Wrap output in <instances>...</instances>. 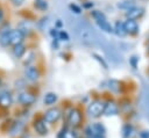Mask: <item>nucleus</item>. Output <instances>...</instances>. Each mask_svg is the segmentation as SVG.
<instances>
[{
	"label": "nucleus",
	"instance_id": "a211bd4d",
	"mask_svg": "<svg viewBox=\"0 0 149 138\" xmlns=\"http://www.w3.org/2000/svg\"><path fill=\"white\" fill-rule=\"evenodd\" d=\"M57 94L56 93H52V92H49V93H47L45 95H44V104H47V106H50V104H54L56 101H57Z\"/></svg>",
	"mask_w": 149,
	"mask_h": 138
},
{
	"label": "nucleus",
	"instance_id": "423d86ee",
	"mask_svg": "<svg viewBox=\"0 0 149 138\" xmlns=\"http://www.w3.org/2000/svg\"><path fill=\"white\" fill-rule=\"evenodd\" d=\"M13 103V96L9 90H1L0 92V107L8 108Z\"/></svg>",
	"mask_w": 149,
	"mask_h": 138
},
{
	"label": "nucleus",
	"instance_id": "dca6fc26",
	"mask_svg": "<svg viewBox=\"0 0 149 138\" xmlns=\"http://www.w3.org/2000/svg\"><path fill=\"white\" fill-rule=\"evenodd\" d=\"M116 6L120 8V9H126V10H129L130 8L135 7V0H121L116 3Z\"/></svg>",
	"mask_w": 149,
	"mask_h": 138
},
{
	"label": "nucleus",
	"instance_id": "f3484780",
	"mask_svg": "<svg viewBox=\"0 0 149 138\" xmlns=\"http://www.w3.org/2000/svg\"><path fill=\"white\" fill-rule=\"evenodd\" d=\"M97 24H98V27L101 29V30H104V31H106V32H113V27L111 26V23L105 19V20H100V21H97Z\"/></svg>",
	"mask_w": 149,
	"mask_h": 138
},
{
	"label": "nucleus",
	"instance_id": "9d476101",
	"mask_svg": "<svg viewBox=\"0 0 149 138\" xmlns=\"http://www.w3.org/2000/svg\"><path fill=\"white\" fill-rule=\"evenodd\" d=\"M123 26H125V29H126V32L127 34H136L139 31V26H137V23H136L135 20L127 19L123 22Z\"/></svg>",
	"mask_w": 149,
	"mask_h": 138
},
{
	"label": "nucleus",
	"instance_id": "f257e3e1",
	"mask_svg": "<svg viewBox=\"0 0 149 138\" xmlns=\"http://www.w3.org/2000/svg\"><path fill=\"white\" fill-rule=\"evenodd\" d=\"M85 132H86V136L88 138H104V136H105V128L100 123H94L91 126L86 128Z\"/></svg>",
	"mask_w": 149,
	"mask_h": 138
},
{
	"label": "nucleus",
	"instance_id": "412c9836",
	"mask_svg": "<svg viewBox=\"0 0 149 138\" xmlns=\"http://www.w3.org/2000/svg\"><path fill=\"white\" fill-rule=\"evenodd\" d=\"M108 87H109V89H112L113 92H119L120 90V82L119 81H116V80H109V82H108Z\"/></svg>",
	"mask_w": 149,
	"mask_h": 138
},
{
	"label": "nucleus",
	"instance_id": "39448f33",
	"mask_svg": "<svg viewBox=\"0 0 149 138\" xmlns=\"http://www.w3.org/2000/svg\"><path fill=\"white\" fill-rule=\"evenodd\" d=\"M68 121H69V123L72 126H78L80 124V122H81V114H80V111L78 109H76V108L71 109L69 111V114H68Z\"/></svg>",
	"mask_w": 149,
	"mask_h": 138
},
{
	"label": "nucleus",
	"instance_id": "aec40b11",
	"mask_svg": "<svg viewBox=\"0 0 149 138\" xmlns=\"http://www.w3.org/2000/svg\"><path fill=\"white\" fill-rule=\"evenodd\" d=\"M91 15H92V17L95 21H100V20H105L106 19L105 15H104V13H101L100 10H92L91 12Z\"/></svg>",
	"mask_w": 149,
	"mask_h": 138
},
{
	"label": "nucleus",
	"instance_id": "ddd939ff",
	"mask_svg": "<svg viewBox=\"0 0 149 138\" xmlns=\"http://www.w3.org/2000/svg\"><path fill=\"white\" fill-rule=\"evenodd\" d=\"M104 114L107 115V116L118 114V106L113 102H107L104 107Z\"/></svg>",
	"mask_w": 149,
	"mask_h": 138
},
{
	"label": "nucleus",
	"instance_id": "b1692460",
	"mask_svg": "<svg viewBox=\"0 0 149 138\" xmlns=\"http://www.w3.org/2000/svg\"><path fill=\"white\" fill-rule=\"evenodd\" d=\"M69 8L72 10V12H74V13H77V14H79L80 12H81V9H80V7H78L77 5H74V3H70L69 5Z\"/></svg>",
	"mask_w": 149,
	"mask_h": 138
},
{
	"label": "nucleus",
	"instance_id": "9b49d317",
	"mask_svg": "<svg viewBox=\"0 0 149 138\" xmlns=\"http://www.w3.org/2000/svg\"><path fill=\"white\" fill-rule=\"evenodd\" d=\"M24 53H26V45L23 43L13 45V55L15 58H22Z\"/></svg>",
	"mask_w": 149,
	"mask_h": 138
},
{
	"label": "nucleus",
	"instance_id": "1a4fd4ad",
	"mask_svg": "<svg viewBox=\"0 0 149 138\" xmlns=\"http://www.w3.org/2000/svg\"><path fill=\"white\" fill-rule=\"evenodd\" d=\"M143 12H144V9L142 7H133L129 10H127L126 16L129 20H136L143 15Z\"/></svg>",
	"mask_w": 149,
	"mask_h": 138
},
{
	"label": "nucleus",
	"instance_id": "bb28decb",
	"mask_svg": "<svg viewBox=\"0 0 149 138\" xmlns=\"http://www.w3.org/2000/svg\"><path fill=\"white\" fill-rule=\"evenodd\" d=\"M10 2H12L14 6H17V7H19V6H21V5L24 2V0H10Z\"/></svg>",
	"mask_w": 149,
	"mask_h": 138
},
{
	"label": "nucleus",
	"instance_id": "f03ea898",
	"mask_svg": "<svg viewBox=\"0 0 149 138\" xmlns=\"http://www.w3.org/2000/svg\"><path fill=\"white\" fill-rule=\"evenodd\" d=\"M104 107H105L104 102L99 100L92 101L87 107V114L92 117H99L101 114H104Z\"/></svg>",
	"mask_w": 149,
	"mask_h": 138
},
{
	"label": "nucleus",
	"instance_id": "f8f14e48",
	"mask_svg": "<svg viewBox=\"0 0 149 138\" xmlns=\"http://www.w3.org/2000/svg\"><path fill=\"white\" fill-rule=\"evenodd\" d=\"M34 128H35L36 132H38L40 135H47V133H48V128H47L45 122H44L43 119L35 121V123H34Z\"/></svg>",
	"mask_w": 149,
	"mask_h": 138
},
{
	"label": "nucleus",
	"instance_id": "5701e85b",
	"mask_svg": "<svg viewBox=\"0 0 149 138\" xmlns=\"http://www.w3.org/2000/svg\"><path fill=\"white\" fill-rule=\"evenodd\" d=\"M132 131H133V128L130 125H126L123 128V137L125 138H128L130 135H132Z\"/></svg>",
	"mask_w": 149,
	"mask_h": 138
},
{
	"label": "nucleus",
	"instance_id": "2eb2a0df",
	"mask_svg": "<svg viewBox=\"0 0 149 138\" xmlns=\"http://www.w3.org/2000/svg\"><path fill=\"white\" fill-rule=\"evenodd\" d=\"M9 34H10V30L9 29H6V30H2L1 34H0V45L1 46H8L9 45Z\"/></svg>",
	"mask_w": 149,
	"mask_h": 138
},
{
	"label": "nucleus",
	"instance_id": "c85d7f7f",
	"mask_svg": "<svg viewBox=\"0 0 149 138\" xmlns=\"http://www.w3.org/2000/svg\"><path fill=\"white\" fill-rule=\"evenodd\" d=\"M3 15H5V13H3V9L0 7V22L3 20Z\"/></svg>",
	"mask_w": 149,
	"mask_h": 138
},
{
	"label": "nucleus",
	"instance_id": "cd10ccee",
	"mask_svg": "<svg viewBox=\"0 0 149 138\" xmlns=\"http://www.w3.org/2000/svg\"><path fill=\"white\" fill-rule=\"evenodd\" d=\"M141 138H149V131L141 132Z\"/></svg>",
	"mask_w": 149,
	"mask_h": 138
},
{
	"label": "nucleus",
	"instance_id": "0eeeda50",
	"mask_svg": "<svg viewBox=\"0 0 149 138\" xmlns=\"http://www.w3.org/2000/svg\"><path fill=\"white\" fill-rule=\"evenodd\" d=\"M24 77L29 81H36L40 78V71L35 66H27L24 68Z\"/></svg>",
	"mask_w": 149,
	"mask_h": 138
},
{
	"label": "nucleus",
	"instance_id": "6ab92c4d",
	"mask_svg": "<svg viewBox=\"0 0 149 138\" xmlns=\"http://www.w3.org/2000/svg\"><path fill=\"white\" fill-rule=\"evenodd\" d=\"M34 5H35V7H36L38 10L44 12V10L48 9V2H47V0H35Z\"/></svg>",
	"mask_w": 149,
	"mask_h": 138
},
{
	"label": "nucleus",
	"instance_id": "20e7f679",
	"mask_svg": "<svg viewBox=\"0 0 149 138\" xmlns=\"http://www.w3.org/2000/svg\"><path fill=\"white\" fill-rule=\"evenodd\" d=\"M61 117V111L58 108H51L49 110L45 111L44 114V117H43V121L47 122V123H54L56 121H58V118Z\"/></svg>",
	"mask_w": 149,
	"mask_h": 138
},
{
	"label": "nucleus",
	"instance_id": "7ed1b4c3",
	"mask_svg": "<svg viewBox=\"0 0 149 138\" xmlns=\"http://www.w3.org/2000/svg\"><path fill=\"white\" fill-rule=\"evenodd\" d=\"M24 35L20 29H13L9 34V45H16L20 43H23Z\"/></svg>",
	"mask_w": 149,
	"mask_h": 138
},
{
	"label": "nucleus",
	"instance_id": "7c9ffc66",
	"mask_svg": "<svg viewBox=\"0 0 149 138\" xmlns=\"http://www.w3.org/2000/svg\"><path fill=\"white\" fill-rule=\"evenodd\" d=\"M0 85H1V80H0Z\"/></svg>",
	"mask_w": 149,
	"mask_h": 138
},
{
	"label": "nucleus",
	"instance_id": "4be33fe9",
	"mask_svg": "<svg viewBox=\"0 0 149 138\" xmlns=\"http://www.w3.org/2000/svg\"><path fill=\"white\" fill-rule=\"evenodd\" d=\"M62 138H77V133L72 130H68L63 133V137Z\"/></svg>",
	"mask_w": 149,
	"mask_h": 138
},
{
	"label": "nucleus",
	"instance_id": "4468645a",
	"mask_svg": "<svg viewBox=\"0 0 149 138\" xmlns=\"http://www.w3.org/2000/svg\"><path fill=\"white\" fill-rule=\"evenodd\" d=\"M113 31H114L118 36H120V37H123V36L127 35L126 29H125V26H123V22H121V21H116V22H115V26H114V28H113Z\"/></svg>",
	"mask_w": 149,
	"mask_h": 138
},
{
	"label": "nucleus",
	"instance_id": "393cba45",
	"mask_svg": "<svg viewBox=\"0 0 149 138\" xmlns=\"http://www.w3.org/2000/svg\"><path fill=\"white\" fill-rule=\"evenodd\" d=\"M93 56H94V57H95V58H97V59L102 64V66H104L105 68H107V64L104 61V59H101V57H100V56H98V55H95V53H93Z\"/></svg>",
	"mask_w": 149,
	"mask_h": 138
},
{
	"label": "nucleus",
	"instance_id": "a878e982",
	"mask_svg": "<svg viewBox=\"0 0 149 138\" xmlns=\"http://www.w3.org/2000/svg\"><path fill=\"white\" fill-rule=\"evenodd\" d=\"M59 38H62V39H64V41H68V39H69V36H68V34H66L65 31H61V32H59Z\"/></svg>",
	"mask_w": 149,
	"mask_h": 138
},
{
	"label": "nucleus",
	"instance_id": "c756f323",
	"mask_svg": "<svg viewBox=\"0 0 149 138\" xmlns=\"http://www.w3.org/2000/svg\"><path fill=\"white\" fill-rule=\"evenodd\" d=\"M91 6H93V3H92V2H91V3H85V5H84V7H85V8H88V7H91Z\"/></svg>",
	"mask_w": 149,
	"mask_h": 138
},
{
	"label": "nucleus",
	"instance_id": "6e6552de",
	"mask_svg": "<svg viewBox=\"0 0 149 138\" xmlns=\"http://www.w3.org/2000/svg\"><path fill=\"white\" fill-rule=\"evenodd\" d=\"M17 101L23 106H30L35 102V96L28 92H21L17 96Z\"/></svg>",
	"mask_w": 149,
	"mask_h": 138
}]
</instances>
